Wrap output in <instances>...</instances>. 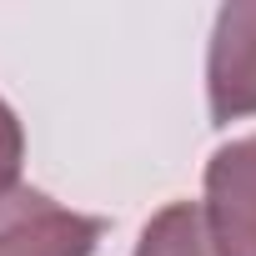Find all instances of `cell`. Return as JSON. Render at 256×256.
<instances>
[{
    "mask_svg": "<svg viewBox=\"0 0 256 256\" xmlns=\"http://www.w3.org/2000/svg\"><path fill=\"white\" fill-rule=\"evenodd\" d=\"M206 100L216 126L256 116V0H231L216 16L206 50Z\"/></svg>",
    "mask_w": 256,
    "mask_h": 256,
    "instance_id": "cell-3",
    "label": "cell"
},
{
    "mask_svg": "<svg viewBox=\"0 0 256 256\" xmlns=\"http://www.w3.org/2000/svg\"><path fill=\"white\" fill-rule=\"evenodd\" d=\"M100 231L96 216L66 211L26 181L0 196V256H90Z\"/></svg>",
    "mask_w": 256,
    "mask_h": 256,
    "instance_id": "cell-1",
    "label": "cell"
},
{
    "mask_svg": "<svg viewBox=\"0 0 256 256\" xmlns=\"http://www.w3.org/2000/svg\"><path fill=\"white\" fill-rule=\"evenodd\" d=\"M20 161H26V131L16 110L0 100V196H10L20 186Z\"/></svg>",
    "mask_w": 256,
    "mask_h": 256,
    "instance_id": "cell-5",
    "label": "cell"
},
{
    "mask_svg": "<svg viewBox=\"0 0 256 256\" xmlns=\"http://www.w3.org/2000/svg\"><path fill=\"white\" fill-rule=\"evenodd\" d=\"M201 216L221 256H256V136H241L206 161Z\"/></svg>",
    "mask_w": 256,
    "mask_h": 256,
    "instance_id": "cell-2",
    "label": "cell"
},
{
    "mask_svg": "<svg viewBox=\"0 0 256 256\" xmlns=\"http://www.w3.org/2000/svg\"><path fill=\"white\" fill-rule=\"evenodd\" d=\"M136 256H221V251L211 246L201 201H171L146 221V231L136 241Z\"/></svg>",
    "mask_w": 256,
    "mask_h": 256,
    "instance_id": "cell-4",
    "label": "cell"
}]
</instances>
